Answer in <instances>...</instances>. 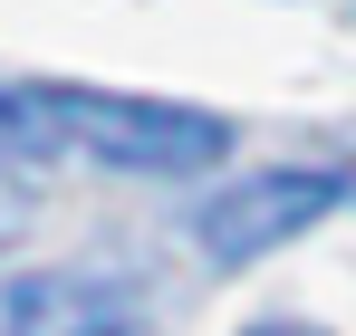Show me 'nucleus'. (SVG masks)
Wrapping results in <instances>:
<instances>
[{"label":"nucleus","mask_w":356,"mask_h":336,"mask_svg":"<svg viewBox=\"0 0 356 336\" xmlns=\"http://www.w3.org/2000/svg\"><path fill=\"white\" fill-rule=\"evenodd\" d=\"M10 336H145V298L97 269H29L0 298Z\"/></svg>","instance_id":"3"},{"label":"nucleus","mask_w":356,"mask_h":336,"mask_svg":"<svg viewBox=\"0 0 356 336\" xmlns=\"http://www.w3.org/2000/svg\"><path fill=\"white\" fill-rule=\"evenodd\" d=\"M29 230V192H19V164H0V250Z\"/></svg>","instance_id":"4"},{"label":"nucleus","mask_w":356,"mask_h":336,"mask_svg":"<svg viewBox=\"0 0 356 336\" xmlns=\"http://www.w3.org/2000/svg\"><path fill=\"white\" fill-rule=\"evenodd\" d=\"M250 336H318V327H250Z\"/></svg>","instance_id":"5"},{"label":"nucleus","mask_w":356,"mask_h":336,"mask_svg":"<svg viewBox=\"0 0 356 336\" xmlns=\"http://www.w3.org/2000/svg\"><path fill=\"white\" fill-rule=\"evenodd\" d=\"M87 164L116 173H212L232 154V125L164 96H106V87H0V164Z\"/></svg>","instance_id":"1"},{"label":"nucleus","mask_w":356,"mask_h":336,"mask_svg":"<svg viewBox=\"0 0 356 336\" xmlns=\"http://www.w3.org/2000/svg\"><path fill=\"white\" fill-rule=\"evenodd\" d=\"M337 173H308V164H280V173H250L232 192H212L202 202V250L212 260H260V250H280L298 240L308 221H327L337 212Z\"/></svg>","instance_id":"2"}]
</instances>
